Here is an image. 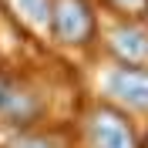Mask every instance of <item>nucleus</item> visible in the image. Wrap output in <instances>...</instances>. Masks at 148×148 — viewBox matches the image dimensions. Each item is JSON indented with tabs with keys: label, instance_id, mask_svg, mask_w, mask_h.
Here are the masks:
<instances>
[{
	"label": "nucleus",
	"instance_id": "nucleus-1",
	"mask_svg": "<svg viewBox=\"0 0 148 148\" xmlns=\"http://www.w3.org/2000/svg\"><path fill=\"white\" fill-rule=\"evenodd\" d=\"M101 88L114 104L131 111H148V67L118 64L101 77Z\"/></svg>",
	"mask_w": 148,
	"mask_h": 148
},
{
	"label": "nucleus",
	"instance_id": "nucleus-2",
	"mask_svg": "<svg viewBox=\"0 0 148 148\" xmlns=\"http://www.w3.org/2000/svg\"><path fill=\"white\" fill-rule=\"evenodd\" d=\"M51 30L61 44H84L94 30L91 7L84 0H54L51 10Z\"/></svg>",
	"mask_w": 148,
	"mask_h": 148
},
{
	"label": "nucleus",
	"instance_id": "nucleus-3",
	"mask_svg": "<svg viewBox=\"0 0 148 148\" xmlns=\"http://www.w3.org/2000/svg\"><path fill=\"white\" fill-rule=\"evenodd\" d=\"M88 145L91 148H138L135 131L118 111L98 108L88 118Z\"/></svg>",
	"mask_w": 148,
	"mask_h": 148
},
{
	"label": "nucleus",
	"instance_id": "nucleus-4",
	"mask_svg": "<svg viewBox=\"0 0 148 148\" xmlns=\"http://www.w3.org/2000/svg\"><path fill=\"white\" fill-rule=\"evenodd\" d=\"M108 44L114 51L121 64L131 67H148V30L138 24H118V27L108 34Z\"/></svg>",
	"mask_w": 148,
	"mask_h": 148
},
{
	"label": "nucleus",
	"instance_id": "nucleus-5",
	"mask_svg": "<svg viewBox=\"0 0 148 148\" xmlns=\"http://www.w3.org/2000/svg\"><path fill=\"white\" fill-rule=\"evenodd\" d=\"M40 114V101H37L30 91L24 88H14L7 84V94H3V104H0V118L7 121V125H30V121Z\"/></svg>",
	"mask_w": 148,
	"mask_h": 148
},
{
	"label": "nucleus",
	"instance_id": "nucleus-6",
	"mask_svg": "<svg viewBox=\"0 0 148 148\" xmlns=\"http://www.w3.org/2000/svg\"><path fill=\"white\" fill-rule=\"evenodd\" d=\"M10 10L17 14V20L24 27L37 30V34H47L51 30V10H54V0H7Z\"/></svg>",
	"mask_w": 148,
	"mask_h": 148
},
{
	"label": "nucleus",
	"instance_id": "nucleus-7",
	"mask_svg": "<svg viewBox=\"0 0 148 148\" xmlns=\"http://www.w3.org/2000/svg\"><path fill=\"white\" fill-rule=\"evenodd\" d=\"M10 148H57V141L44 138V135H20V138L10 141Z\"/></svg>",
	"mask_w": 148,
	"mask_h": 148
},
{
	"label": "nucleus",
	"instance_id": "nucleus-8",
	"mask_svg": "<svg viewBox=\"0 0 148 148\" xmlns=\"http://www.w3.org/2000/svg\"><path fill=\"white\" fill-rule=\"evenodd\" d=\"M118 7H125V10H138V7H145L148 0H114Z\"/></svg>",
	"mask_w": 148,
	"mask_h": 148
},
{
	"label": "nucleus",
	"instance_id": "nucleus-9",
	"mask_svg": "<svg viewBox=\"0 0 148 148\" xmlns=\"http://www.w3.org/2000/svg\"><path fill=\"white\" fill-rule=\"evenodd\" d=\"M3 94H7V81L0 77V104H3Z\"/></svg>",
	"mask_w": 148,
	"mask_h": 148
}]
</instances>
